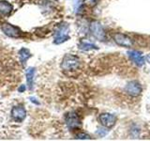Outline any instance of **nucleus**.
<instances>
[{
  "label": "nucleus",
  "mask_w": 150,
  "mask_h": 141,
  "mask_svg": "<svg viewBox=\"0 0 150 141\" xmlns=\"http://www.w3.org/2000/svg\"><path fill=\"white\" fill-rule=\"evenodd\" d=\"M69 39V26L67 25V24H65V25H61L57 28V30L55 31L54 42L55 44H60V43H62V42L68 41Z\"/></svg>",
  "instance_id": "2"
},
{
  "label": "nucleus",
  "mask_w": 150,
  "mask_h": 141,
  "mask_svg": "<svg viewBox=\"0 0 150 141\" xmlns=\"http://www.w3.org/2000/svg\"><path fill=\"white\" fill-rule=\"evenodd\" d=\"M2 31L6 34L7 36L11 38H19L21 36V31L18 27L14 26L8 23H5L1 26Z\"/></svg>",
  "instance_id": "8"
},
{
  "label": "nucleus",
  "mask_w": 150,
  "mask_h": 141,
  "mask_svg": "<svg viewBox=\"0 0 150 141\" xmlns=\"http://www.w3.org/2000/svg\"><path fill=\"white\" fill-rule=\"evenodd\" d=\"M30 56H31V53L27 48H22L19 51V58H20V60L23 64H25L27 59L29 58Z\"/></svg>",
  "instance_id": "13"
},
{
  "label": "nucleus",
  "mask_w": 150,
  "mask_h": 141,
  "mask_svg": "<svg viewBox=\"0 0 150 141\" xmlns=\"http://www.w3.org/2000/svg\"><path fill=\"white\" fill-rule=\"evenodd\" d=\"M98 0H84V3L88 6H94V5H96L98 3Z\"/></svg>",
  "instance_id": "16"
},
{
  "label": "nucleus",
  "mask_w": 150,
  "mask_h": 141,
  "mask_svg": "<svg viewBox=\"0 0 150 141\" xmlns=\"http://www.w3.org/2000/svg\"><path fill=\"white\" fill-rule=\"evenodd\" d=\"M80 66V59L78 56L73 55H66L61 63V67L65 70H77Z\"/></svg>",
  "instance_id": "1"
},
{
  "label": "nucleus",
  "mask_w": 150,
  "mask_h": 141,
  "mask_svg": "<svg viewBox=\"0 0 150 141\" xmlns=\"http://www.w3.org/2000/svg\"><path fill=\"white\" fill-rule=\"evenodd\" d=\"M25 85H22V86L21 87H19V88H18V91L19 92H23V91H25Z\"/></svg>",
  "instance_id": "17"
},
{
  "label": "nucleus",
  "mask_w": 150,
  "mask_h": 141,
  "mask_svg": "<svg viewBox=\"0 0 150 141\" xmlns=\"http://www.w3.org/2000/svg\"><path fill=\"white\" fill-rule=\"evenodd\" d=\"M66 122L69 130H76L81 127V120L78 115L74 112H70L66 116Z\"/></svg>",
  "instance_id": "4"
},
{
  "label": "nucleus",
  "mask_w": 150,
  "mask_h": 141,
  "mask_svg": "<svg viewBox=\"0 0 150 141\" xmlns=\"http://www.w3.org/2000/svg\"><path fill=\"white\" fill-rule=\"evenodd\" d=\"M90 32L91 34L98 41H104L105 40V32L101 24L98 21H94L90 24Z\"/></svg>",
  "instance_id": "3"
},
{
  "label": "nucleus",
  "mask_w": 150,
  "mask_h": 141,
  "mask_svg": "<svg viewBox=\"0 0 150 141\" xmlns=\"http://www.w3.org/2000/svg\"><path fill=\"white\" fill-rule=\"evenodd\" d=\"M98 120L104 127L112 128V126H115L116 122V117L112 114H110V113H102L98 117Z\"/></svg>",
  "instance_id": "7"
},
{
  "label": "nucleus",
  "mask_w": 150,
  "mask_h": 141,
  "mask_svg": "<svg viewBox=\"0 0 150 141\" xmlns=\"http://www.w3.org/2000/svg\"><path fill=\"white\" fill-rule=\"evenodd\" d=\"M26 82L29 89H32L33 84H34V76H35V68H28L26 70Z\"/></svg>",
  "instance_id": "12"
},
{
  "label": "nucleus",
  "mask_w": 150,
  "mask_h": 141,
  "mask_svg": "<svg viewBox=\"0 0 150 141\" xmlns=\"http://www.w3.org/2000/svg\"><path fill=\"white\" fill-rule=\"evenodd\" d=\"M125 90L130 96H139L142 92V86L138 81H130L126 85Z\"/></svg>",
  "instance_id": "6"
},
{
  "label": "nucleus",
  "mask_w": 150,
  "mask_h": 141,
  "mask_svg": "<svg viewBox=\"0 0 150 141\" xmlns=\"http://www.w3.org/2000/svg\"><path fill=\"white\" fill-rule=\"evenodd\" d=\"M12 5L9 4L7 1H0V13L3 15H9L11 12L12 11Z\"/></svg>",
  "instance_id": "11"
},
{
  "label": "nucleus",
  "mask_w": 150,
  "mask_h": 141,
  "mask_svg": "<svg viewBox=\"0 0 150 141\" xmlns=\"http://www.w3.org/2000/svg\"><path fill=\"white\" fill-rule=\"evenodd\" d=\"M128 56L130 58V60L134 62L137 66H143L144 64V58L143 54L139 51L132 50V51H129L128 52Z\"/></svg>",
  "instance_id": "10"
},
{
  "label": "nucleus",
  "mask_w": 150,
  "mask_h": 141,
  "mask_svg": "<svg viewBox=\"0 0 150 141\" xmlns=\"http://www.w3.org/2000/svg\"><path fill=\"white\" fill-rule=\"evenodd\" d=\"M26 111L23 106H14L11 109V117L13 120L18 122H22L25 119Z\"/></svg>",
  "instance_id": "9"
},
{
  "label": "nucleus",
  "mask_w": 150,
  "mask_h": 141,
  "mask_svg": "<svg viewBox=\"0 0 150 141\" xmlns=\"http://www.w3.org/2000/svg\"><path fill=\"white\" fill-rule=\"evenodd\" d=\"M31 102H33V103H37V105H39V102H37L35 98H31Z\"/></svg>",
  "instance_id": "18"
},
{
  "label": "nucleus",
  "mask_w": 150,
  "mask_h": 141,
  "mask_svg": "<svg viewBox=\"0 0 150 141\" xmlns=\"http://www.w3.org/2000/svg\"><path fill=\"white\" fill-rule=\"evenodd\" d=\"M79 48L83 51H89V50L98 49V47L97 45L91 43V42H89V41H82L79 43Z\"/></svg>",
  "instance_id": "14"
},
{
  "label": "nucleus",
  "mask_w": 150,
  "mask_h": 141,
  "mask_svg": "<svg viewBox=\"0 0 150 141\" xmlns=\"http://www.w3.org/2000/svg\"><path fill=\"white\" fill-rule=\"evenodd\" d=\"M146 60H147V62L150 63V55H147L146 56Z\"/></svg>",
  "instance_id": "19"
},
{
  "label": "nucleus",
  "mask_w": 150,
  "mask_h": 141,
  "mask_svg": "<svg viewBox=\"0 0 150 141\" xmlns=\"http://www.w3.org/2000/svg\"><path fill=\"white\" fill-rule=\"evenodd\" d=\"M76 138H78V139H90V136H89L87 134L80 133L76 135Z\"/></svg>",
  "instance_id": "15"
},
{
  "label": "nucleus",
  "mask_w": 150,
  "mask_h": 141,
  "mask_svg": "<svg viewBox=\"0 0 150 141\" xmlns=\"http://www.w3.org/2000/svg\"><path fill=\"white\" fill-rule=\"evenodd\" d=\"M114 41L117 45L123 47H131L133 44L132 39L123 33H115L114 35Z\"/></svg>",
  "instance_id": "5"
}]
</instances>
